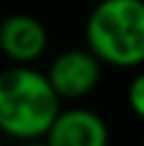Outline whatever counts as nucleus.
Segmentation results:
<instances>
[{"label":"nucleus","instance_id":"423d86ee","mask_svg":"<svg viewBox=\"0 0 144 146\" xmlns=\"http://www.w3.org/2000/svg\"><path fill=\"white\" fill-rule=\"evenodd\" d=\"M126 103H129L131 113L139 121H144V69L131 77V82L126 87Z\"/></svg>","mask_w":144,"mask_h":146},{"label":"nucleus","instance_id":"7ed1b4c3","mask_svg":"<svg viewBox=\"0 0 144 146\" xmlns=\"http://www.w3.org/2000/svg\"><path fill=\"white\" fill-rule=\"evenodd\" d=\"M44 74L59 100H82L100 85L103 64L88 49H64L49 62Z\"/></svg>","mask_w":144,"mask_h":146},{"label":"nucleus","instance_id":"0eeeda50","mask_svg":"<svg viewBox=\"0 0 144 146\" xmlns=\"http://www.w3.org/2000/svg\"><path fill=\"white\" fill-rule=\"evenodd\" d=\"M18 146H46L44 141H28V144H18Z\"/></svg>","mask_w":144,"mask_h":146},{"label":"nucleus","instance_id":"f257e3e1","mask_svg":"<svg viewBox=\"0 0 144 146\" xmlns=\"http://www.w3.org/2000/svg\"><path fill=\"white\" fill-rule=\"evenodd\" d=\"M62 110L46 74L36 67L0 69V136L18 144L41 141Z\"/></svg>","mask_w":144,"mask_h":146},{"label":"nucleus","instance_id":"20e7f679","mask_svg":"<svg viewBox=\"0 0 144 146\" xmlns=\"http://www.w3.org/2000/svg\"><path fill=\"white\" fill-rule=\"evenodd\" d=\"M49 46L46 26L28 13H10L0 21V54L10 67H33Z\"/></svg>","mask_w":144,"mask_h":146},{"label":"nucleus","instance_id":"1a4fd4ad","mask_svg":"<svg viewBox=\"0 0 144 146\" xmlns=\"http://www.w3.org/2000/svg\"><path fill=\"white\" fill-rule=\"evenodd\" d=\"M142 146H144V139H142Z\"/></svg>","mask_w":144,"mask_h":146},{"label":"nucleus","instance_id":"39448f33","mask_svg":"<svg viewBox=\"0 0 144 146\" xmlns=\"http://www.w3.org/2000/svg\"><path fill=\"white\" fill-rule=\"evenodd\" d=\"M41 141L46 146H111V128L90 108H62Z\"/></svg>","mask_w":144,"mask_h":146},{"label":"nucleus","instance_id":"6e6552de","mask_svg":"<svg viewBox=\"0 0 144 146\" xmlns=\"http://www.w3.org/2000/svg\"><path fill=\"white\" fill-rule=\"evenodd\" d=\"M0 146H5V139H3V136H0Z\"/></svg>","mask_w":144,"mask_h":146},{"label":"nucleus","instance_id":"f03ea898","mask_svg":"<svg viewBox=\"0 0 144 146\" xmlns=\"http://www.w3.org/2000/svg\"><path fill=\"white\" fill-rule=\"evenodd\" d=\"M85 49L116 69L144 64V0H106L85 21Z\"/></svg>","mask_w":144,"mask_h":146}]
</instances>
